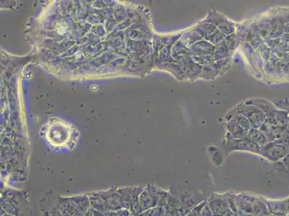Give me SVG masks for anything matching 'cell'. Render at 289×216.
<instances>
[{"label":"cell","instance_id":"3957f363","mask_svg":"<svg viewBox=\"0 0 289 216\" xmlns=\"http://www.w3.org/2000/svg\"><path fill=\"white\" fill-rule=\"evenodd\" d=\"M89 201H90V206L92 209L102 213V214L106 212L105 202H104L102 197L98 194L97 192L89 194Z\"/></svg>","mask_w":289,"mask_h":216},{"label":"cell","instance_id":"6da1fadb","mask_svg":"<svg viewBox=\"0 0 289 216\" xmlns=\"http://www.w3.org/2000/svg\"><path fill=\"white\" fill-rule=\"evenodd\" d=\"M45 137L53 148H72L77 141L76 130L60 120L47 124Z\"/></svg>","mask_w":289,"mask_h":216},{"label":"cell","instance_id":"7a4b0ae2","mask_svg":"<svg viewBox=\"0 0 289 216\" xmlns=\"http://www.w3.org/2000/svg\"><path fill=\"white\" fill-rule=\"evenodd\" d=\"M105 202L106 212L117 211L122 209V201L117 193V188H112L107 191L97 192Z\"/></svg>","mask_w":289,"mask_h":216}]
</instances>
